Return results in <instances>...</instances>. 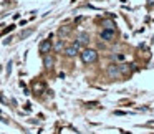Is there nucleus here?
<instances>
[{
  "label": "nucleus",
  "mask_w": 154,
  "mask_h": 134,
  "mask_svg": "<svg viewBox=\"0 0 154 134\" xmlns=\"http://www.w3.org/2000/svg\"><path fill=\"white\" fill-rule=\"evenodd\" d=\"M80 58L85 65H93L98 61V51L93 50V48H85L80 53Z\"/></svg>",
  "instance_id": "obj_1"
},
{
  "label": "nucleus",
  "mask_w": 154,
  "mask_h": 134,
  "mask_svg": "<svg viewBox=\"0 0 154 134\" xmlns=\"http://www.w3.org/2000/svg\"><path fill=\"white\" fill-rule=\"evenodd\" d=\"M106 73H108V76H109L111 80H116V78H119V76H121V75H119V65H116V63L108 65V66H106Z\"/></svg>",
  "instance_id": "obj_2"
},
{
  "label": "nucleus",
  "mask_w": 154,
  "mask_h": 134,
  "mask_svg": "<svg viewBox=\"0 0 154 134\" xmlns=\"http://www.w3.org/2000/svg\"><path fill=\"white\" fill-rule=\"evenodd\" d=\"M51 48H53V43H51L50 38H45V40L40 41V45H38V50H40L42 55H47L51 51Z\"/></svg>",
  "instance_id": "obj_3"
},
{
  "label": "nucleus",
  "mask_w": 154,
  "mask_h": 134,
  "mask_svg": "<svg viewBox=\"0 0 154 134\" xmlns=\"http://www.w3.org/2000/svg\"><path fill=\"white\" fill-rule=\"evenodd\" d=\"M114 35H116V30H114V28H104V30H101L100 38L104 40V41H113Z\"/></svg>",
  "instance_id": "obj_4"
},
{
  "label": "nucleus",
  "mask_w": 154,
  "mask_h": 134,
  "mask_svg": "<svg viewBox=\"0 0 154 134\" xmlns=\"http://www.w3.org/2000/svg\"><path fill=\"white\" fill-rule=\"evenodd\" d=\"M63 53H65V56H68V58H75L76 55H80V48L71 43V45H68V47H65Z\"/></svg>",
  "instance_id": "obj_5"
},
{
  "label": "nucleus",
  "mask_w": 154,
  "mask_h": 134,
  "mask_svg": "<svg viewBox=\"0 0 154 134\" xmlns=\"http://www.w3.org/2000/svg\"><path fill=\"white\" fill-rule=\"evenodd\" d=\"M42 58H43V66L47 68V70H51L53 65H55V56L53 55L47 53V55H42Z\"/></svg>",
  "instance_id": "obj_6"
},
{
  "label": "nucleus",
  "mask_w": 154,
  "mask_h": 134,
  "mask_svg": "<svg viewBox=\"0 0 154 134\" xmlns=\"http://www.w3.org/2000/svg\"><path fill=\"white\" fill-rule=\"evenodd\" d=\"M76 41H78L80 45H88V43H90V33H86V32H81V33H78Z\"/></svg>",
  "instance_id": "obj_7"
},
{
  "label": "nucleus",
  "mask_w": 154,
  "mask_h": 134,
  "mask_svg": "<svg viewBox=\"0 0 154 134\" xmlns=\"http://www.w3.org/2000/svg\"><path fill=\"white\" fill-rule=\"evenodd\" d=\"M65 47H66V45H65L63 40H57V43L53 45V48H51V50H53L55 53H61V51L65 50Z\"/></svg>",
  "instance_id": "obj_8"
},
{
  "label": "nucleus",
  "mask_w": 154,
  "mask_h": 134,
  "mask_svg": "<svg viewBox=\"0 0 154 134\" xmlns=\"http://www.w3.org/2000/svg\"><path fill=\"white\" fill-rule=\"evenodd\" d=\"M70 33H71V27H70V25H63V27L58 28V35H60V37H68Z\"/></svg>",
  "instance_id": "obj_9"
},
{
  "label": "nucleus",
  "mask_w": 154,
  "mask_h": 134,
  "mask_svg": "<svg viewBox=\"0 0 154 134\" xmlns=\"http://www.w3.org/2000/svg\"><path fill=\"white\" fill-rule=\"evenodd\" d=\"M33 32H35V28H27V30H22L20 35H18V38H20V40H25V38H28L32 33H33Z\"/></svg>",
  "instance_id": "obj_10"
},
{
  "label": "nucleus",
  "mask_w": 154,
  "mask_h": 134,
  "mask_svg": "<svg viewBox=\"0 0 154 134\" xmlns=\"http://www.w3.org/2000/svg\"><path fill=\"white\" fill-rule=\"evenodd\" d=\"M119 75H123V76H129V75H131L129 65H121V66H119Z\"/></svg>",
  "instance_id": "obj_11"
},
{
  "label": "nucleus",
  "mask_w": 154,
  "mask_h": 134,
  "mask_svg": "<svg viewBox=\"0 0 154 134\" xmlns=\"http://www.w3.org/2000/svg\"><path fill=\"white\" fill-rule=\"evenodd\" d=\"M103 25H104V28H114L116 27L113 20H103Z\"/></svg>",
  "instance_id": "obj_12"
}]
</instances>
